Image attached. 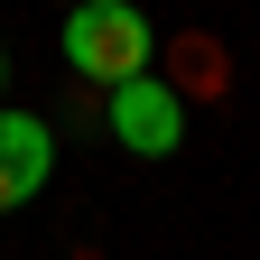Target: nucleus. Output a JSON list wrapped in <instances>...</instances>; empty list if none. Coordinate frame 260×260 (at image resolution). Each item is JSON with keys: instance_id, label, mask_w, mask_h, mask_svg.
Segmentation results:
<instances>
[{"instance_id": "obj_5", "label": "nucleus", "mask_w": 260, "mask_h": 260, "mask_svg": "<svg viewBox=\"0 0 260 260\" xmlns=\"http://www.w3.org/2000/svg\"><path fill=\"white\" fill-rule=\"evenodd\" d=\"M0 84H10V47H0Z\"/></svg>"}, {"instance_id": "obj_3", "label": "nucleus", "mask_w": 260, "mask_h": 260, "mask_svg": "<svg viewBox=\"0 0 260 260\" xmlns=\"http://www.w3.org/2000/svg\"><path fill=\"white\" fill-rule=\"evenodd\" d=\"M47 177H56V130L38 112H0V214H19Z\"/></svg>"}, {"instance_id": "obj_2", "label": "nucleus", "mask_w": 260, "mask_h": 260, "mask_svg": "<svg viewBox=\"0 0 260 260\" xmlns=\"http://www.w3.org/2000/svg\"><path fill=\"white\" fill-rule=\"evenodd\" d=\"M103 130H112V140H121L130 158H168V149L186 140V103H177V84L140 75V84L103 93Z\"/></svg>"}, {"instance_id": "obj_1", "label": "nucleus", "mask_w": 260, "mask_h": 260, "mask_svg": "<svg viewBox=\"0 0 260 260\" xmlns=\"http://www.w3.org/2000/svg\"><path fill=\"white\" fill-rule=\"evenodd\" d=\"M149 56H158V28L130 10V0H84V10L65 19V65H75L84 93H121V84H140Z\"/></svg>"}, {"instance_id": "obj_4", "label": "nucleus", "mask_w": 260, "mask_h": 260, "mask_svg": "<svg viewBox=\"0 0 260 260\" xmlns=\"http://www.w3.org/2000/svg\"><path fill=\"white\" fill-rule=\"evenodd\" d=\"M223 84H233V75H223V47H214V38H177V103H186V93L214 103Z\"/></svg>"}]
</instances>
